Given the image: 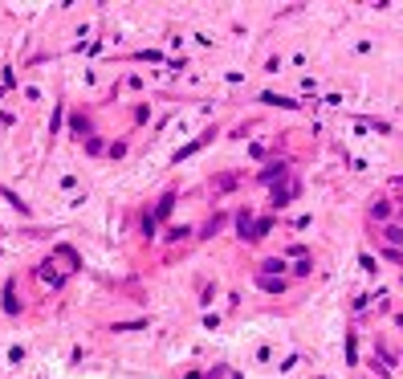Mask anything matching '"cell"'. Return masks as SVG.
<instances>
[{
    "label": "cell",
    "instance_id": "obj_4",
    "mask_svg": "<svg viewBox=\"0 0 403 379\" xmlns=\"http://www.w3.org/2000/svg\"><path fill=\"white\" fill-rule=\"evenodd\" d=\"M236 228H240V236L248 240V232H252V220H248V212H240V216H236Z\"/></svg>",
    "mask_w": 403,
    "mask_h": 379
},
{
    "label": "cell",
    "instance_id": "obj_5",
    "mask_svg": "<svg viewBox=\"0 0 403 379\" xmlns=\"http://www.w3.org/2000/svg\"><path fill=\"white\" fill-rule=\"evenodd\" d=\"M371 216H375V220H387V216H391V208H387V204H383V200H379V204H375V208H371Z\"/></svg>",
    "mask_w": 403,
    "mask_h": 379
},
{
    "label": "cell",
    "instance_id": "obj_2",
    "mask_svg": "<svg viewBox=\"0 0 403 379\" xmlns=\"http://www.w3.org/2000/svg\"><path fill=\"white\" fill-rule=\"evenodd\" d=\"M277 176H285V163H273V167H265V171H261V180H265V184H269V180H277Z\"/></svg>",
    "mask_w": 403,
    "mask_h": 379
},
{
    "label": "cell",
    "instance_id": "obj_1",
    "mask_svg": "<svg viewBox=\"0 0 403 379\" xmlns=\"http://www.w3.org/2000/svg\"><path fill=\"white\" fill-rule=\"evenodd\" d=\"M257 282H261V286H265L269 294H281V290H285V282H281V278H269V273H261Z\"/></svg>",
    "mask_w": 403,
    "mask_h": 379
},
{
    "label": "cell",
    "instance_id": "obj_3",
    "mask_svg": "<svg viewBox=\"0 0 403 379\" xmlns=\"http://www.w3.org/2000/svg\"><path fill=\"white\" fill-rule=\"evenodd\" d=\"M171 204H175V196H163V200H159V208H155V220H163V216L171 212Z\"/></svg>",
    "mask_w": 403,
    "mask_h": 379
},
{
    "label": "cell",
    "instance_id": "obj_6",
    "mask_svg": "<svg viewBox=\"0 0 403 379\" xmlns=\"http://www.w3.org/2000/svg\"><path fill=\"white\" fill-rule=\"evenodd\" d=\"M387 240H391V245H403V228H387Z\"/></svg>",
    "mask_w": 403,
    "mask_h": 379
}]
</instances>
